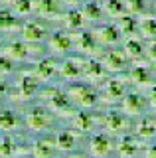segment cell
<instances>
[{"mask_svg": "<svg viewBox=\"0 0 156 158\" xmlns=\"http://www.w3.org/2000/svg\"><path fill=\"white\" fill-rule=\"evenodd\" d=\"M40 97L47 103V105H50L51 111L63 113V115H67V117H73V115H75L69 97H67L60 87H46L43 91H40Z\"/></svg>", "mask_w": 156, "mask_h": 158, "instance_id": "obj_1", "label": "cell"}, {"mask_svg": "<svg viewBox=\"0 0 156 158\" xmlns=\"http://www.w3.org/2000/svg\"><path fill=\"white\" fill-rule=\"evenodd\" d=\"M50 36V30L40 20H26L20 26V42L24 44H43Z\"/></svg>", "mask_w": 156, "mask_h": 158, "instance_id": "obj_2", "label": "cell"}, {"mask_svg": "<svg viewBox=\"0 0 156 158\" xmlns=\"http://www.w3.org/2000/svg\"><path fill=\"white\" fill-rule=\"evenodd\" d=\"M38 87H40V81H38L30 71L20 73L16 89H14V93H12V101H26V99L34 97V93H38Z\"/></svg>", "mask_w": 156, "mask_h": 158, "instance_id": "obj_3", "label": "cell"}, {"mask_svg": "<svg viewBox=\"0 0 156 158\" xmlns=\"http://www.w3.org/2000/svg\"><path fill=\"white\" fill-rule=\"evenodd\" d=\"M43 46H46L47 52H51V53H55V56H60V53L69 52V49L73 48V42H71V36H69L67 32H63V30H57V32H51L50 36L46 38Z\"/></svg>", "mask_w": 156, "mask_h": 158, "instance_id": "obj_4", "label": "cell"}, {"mask_svg": "<svg viewBox=\"0 0 156 158\" xmlns=\"http://www.w3.org/2000/svg\"><path fill=\"white\" fill-rule=\"evenodd\" d=\"M32 14L42 20H57L61 16V4L57 0H32Z\"/></svg>", "mask_w": 156, "mask_h": 158, "instance_id": "obj_5", "label": "cell"}, {"mask_svg": "<svg viewBox=\"0 0 156 158\" xmlns=\"http://www.w3.org/2000/svg\"><path fill=\"white\" fill-rule=\"evenodd\" d=\"M67 97H69V101L81 107H93L97 103V91L89 85H71L67 91Z\"/></svg>", "mask_w": 156, "mask_h": 158, "instance_id": "obj_6", "label": "cell"}, {"mask_svg": "<svg viewBox=\"0 0 156 158\" xmlns=\"http://www.w3.org/2000/svg\"><path fill=\"white\" fill-rule=\"evenodd\" d=\"M71 42L73 46H75L77 52L85 53V56H97V53L101 52L99 48H97V40L91 32H75L71 34Z\"/></svg>", "mask_w": 156, "mask_h": 158, "instance_id": "obj_7", "label": "cell"}, {"mask_svg": "<svg viewBox=\"0 0 156 158\" xmlns=\"http://www.w3.org/2000/svg\"><path fill=\"white\" fill-rule=\"evenodd\" d=\"M30 73L38 79V81H50V79L57 73V59L51 57V56L42 57L40 61L34 63V69Z\"/></svg>", "mask_w": 156, "mask_h": 158, "instance_id": "obj_8", "label": "cell"}, {"mask_svg": "<svg viewBox=\"0 0 156 158\" xmlns=\"http://www.w3.org/2000/svg\"><path fill=\"white\" fill-rule=\"evenodd\" d=\"M51 115L46 107H34L26 115V125L30 131H43L46 127H50Z\"/></svg>", "mask_w": 156, "mask_h": 158, "instance_id": "obj_9", "label": "cell"}, {"mask_svg": "<svg viewBox=\"0 0 156 158\" xmlns=\"http://www.w3.org/2000/svg\"><path fill=\"white\" fill-rule=\"evenodd\" d=\"M61 24H63V28H65V32L69 34H75V32H79L81 28H83V24H85V20L83 16H81V12L79 10H75V8H71V10H67V12H61Z\"/></svg>", "mask_w": 156, "mask_h": 158, "instance_id": "obj_10", "label": "cell"}, {"mask_svg": "<svg viewBox=\"0 0 156 158\" xmlns=\"http://www.w3.org/2000/svg\"><path fill=\"white\" fill-rule=\"evenodd\" d=\"M146 107V99L138 93H129V95L123 97V109L129 117H136L144 111Z\"/></svg>", "mask_w": 156, "mask_h": 158, "instance_id": "obj_11", "label": "cell"}, {"mask_svg": "<svg viewBox=\"0 0 156 158\" xmlns=\"http://www.w3.org/2000/svg\"><path fill=\"white\" fill-rule=\"evenodd\" d=\"M91 154L95 158H101V156H107L111 152V148H113V140H111L109 135H105V132H99V135H95L91 138Z\"/></svg>", "mask_w": 156, "mask_h": 158, "instance_id": "obj_12", "label": "cell"}, {"mask_svg": "<svg viewBox=\"0 0 156 158\" xmlns=\"http://www.w3.org/2000/svg\"><path fill=\"white\" fill-rule=\"evenodd\" d=\"M81 75H85L93 83L103 81L105 79V67L97 59H85V61H81Z\"/></svg>", "mask_w": 156, "mask_h": 158, "instance_id": "obj_13", "label": "cell"}, {"mask_svg": "<svg viewBox=\"0 0 156 158\" xmlns=\"http://www.w3.org/2000/svg\"><path fill=\"white\" fill-rule=\"evenodd\" d=\"M57 73L67 81H73V79L81 77V61L75 57L63 59L61 63H57Z\"/></svg>", "mask_w": 156, "mask_h": 158, "instance_id": "obj_14", "label": "cell"}, {"mask_svg": "<svg viewBox=\"0 0 156 158\" xmlns=\"http://www.w3.org/2000/svg\"><path fill=\"white\" fill-rule=\"evenodd\" d=\"M125 97V85L123 81L119 79H111V81L105 83V89H103V99L109 103H115V101H121Z\"/></svg>", "mask_w": 156, "mask_h": 158, "instance_id": "obj_15", "label": "cell"}, {"mask_svg": "<svg viewBox=\"0 0 156 158\" xmlns=\"http://www.w3.org/2000/svg\"><path fill=\"white\" fill-rule=\"evenodd\" d=\"M93 36H95V40H99L103 46H115L121 40V34H119V30H117V26H101Z\"/></svg>", "mask_w": 156, "mask_h": 158, "instance_id": "obj_16", "label": "cell"}, {"mask_svg": "<svg viewBox=\"0 0 156 158\" xmlns=\"http://www.w3.org/2000/svg\"><path fill=\"white\" fill-rule=\"evenodd\" d=\"M101 65L105 69H109V71H123L126 67V57L121 52H109V53H105Z\"/></svg>", "mask_w": 156, "mask_h": 158, "instance_id": "obj_17", "label": "cell"}, {"mask_svg": "<svg viewBox=\"0 0 156 158\" xmlns=\"http://www.w3.org/2000/svg\"><path fill=\"white\" fill-rule=\"evenodd\" d=\"M105 127L109 132H113V135H117V132H123L129 128V121H126L125 115H121V113H109V115L105 117Z\"/></svg>", "mask_w": 156, "mask_h": 158, "instance_id": "obj_18", "label": "cell"}, {"mask_svg": "<svg viewBox=\"0 0 156 158\" xmlns=\"http://www.w3.org/2000/svg\"><path fill=\"white\" fill-rule=\"evenodd\" d=\"M53 152H55V144H53V140H47V138L34 142L32 146V154L36 158H51Z\"/></svg>", "mask_w": 156, "mask_h": 158, "instance_id": "obj_19", "label": "cell"}, {"mask_svg": "<svg viewBox=\"0 0 156 158\" xmlns=\"http://www.w3.org/2000/svg\"><path fill=\"white\" fill-rule=\"evenodd\" d=\"M117 150H119V154L123 156V158H133L136 154V150H138V144H136V140H134L133 136L125 135V136H121Z\"/></svg>", "mask_w": 156, "mask_h": 158, "instance_id": "obj_20", "label": "cell"}, {"mask_svg": "<svg viewBox=\"0 0 156 158\" xmlns=\"http://www.w3.org/2000/svg\"><path fill=\"white\" fill-rule=\"evenodd\" d=\"M156 135V118L154 117H144L136 125V136L138 138H152Z\"/></svg>", "mask_w": 156, "mask_h": 158, "instance_id": "obj_21", "label": "cell"}, {"mask_svg": "<svg viewBox=\"0 0 156 158\" xmlns=\"http://www.w3.org/2000/svg\"><path fill=\"white\" fill-rule=\"evenodd\" d=\"M142 56H144L142 44H140L138 40H134V38H129V40H126V42H125V57L133 59V61H138Z\"/></svg>", "mask_w": 156, "mask_h": 158, "instance_id": "obj_22", "label": "cell"}, {"mask_svg": "<svg viewBox=\"0 0 156 158\" xmlns=\"http://www.w3.org/2000/svg\"><path fill=\"white\" fill-rule=\"evenodd\" d=\"M53 144H55V148H60V150H71L75 146V135L69 131H61L53 138Z\"/></svg>", "mask_w": 156, "mask_h": 158, "instance_id": "obj_23", "label": "cell"}, {"mask_svg": "<svg viewBox=\"0 0 156 158\" xmlns=\"http://www.w3.org/2000/svg\"><path fill=\"white\" fill-rule=\"evenodd\" d=\"M18 125H20V118L14 111H8V109L0 111V128L2 131H14Z\"/></svg>", "mask_w": 156, "mask_h": 158, "instance_id": "obj_24", "label": "cell"}, {"mask_svg": "<svg viewBox=\"0 0 156 158\" xmlns=\"http://www.w3.org/2000/svg\"><path fill=\"white\" fill-rule=\"evenodd\" d=\"M101 10H103L105 14H109V16H113V18L125 16V4L121 2V0H103Z\"/></svg>", "mask_w": 156, "mask_h": 158, "instance_id": "obj_25", "label": "cell"}, {"mask_svg": "<svg viewBox=\"0 0 156 158\" xmlns=\"http://www.w3.org/2000/svg\"><path fill=\"white\" fill-rule=\"evenodd\" d=\"M138 32L142 34V38L154 40L156 38V18L152 16H144L138 24Z\"/></svg>", "mask_w": 156, "mask_h": 158, "instance_id": "obj_26", "label": "cell"}, {"mask_svg": "<svg viewBox=\"0 0 156 158\" xmlns=\"http://www.w3.org/2000/svg\"><path fill=\"white\" fill-rule=\"evenodd\" d=\"M130 79H133V83H136V85H150V83H152L150 71L142 65H136L133 71H130Z\"/></svg>", "mask_w": 156, "mask_h": 158, "instance_id": "obj_27", "label": "cell"}, {"mask_svg": "<svg viewBox=\"0 0 156 158\" xmlns=\"http://www.w3.org/2000/svg\"><path fill=\"white\" fill-rule=\"evenodd\" d=\"M81 16H83L85 22H95V20L101 18V14H103V10H101V6L97 2H87L83 8L79 10Z\"/></svg>", "mask_w": 156, "mask_h": 158, "instance_id": "obj_28", "label": "cell"}, {"mask_svg": "<svg viewBox=\"0 0 156 158\" xmlns=\"http://www.w3.org/2000/svg\"><path fill=\"white\" fill-rule=\"evenodd\" d=\"M73 127H75L77 131L85 132L93 127V118H91V115H87V113H75V115H73Z\"/></svg>", "mask_w": 156, "mask_h": 158, "instance_id": "obj_29", "label": "cell"}, {"mask_svg": "<svg viewBox=\"0 0 156 158\" xmlns=\"http://www.w3.org/2000/svg\"><path fill=\"white\" fill-rule=\"evenodd\" d=\"M117 30H119V34H125L126 38H129V36H134V32H136V22H134L130 16H121Z\"/></svg>", "mask_w": 156, "mask_h": 158, "instance_id": "obj_30", "label": "cell"}, {"mask_svg": "<svg viewBox=\"0 0 156 158\" xmlns=\"http://www.w3.org/2000/svg\"><path fill=\"white\" fill-rule=\"evenodd\" d=\"M14 150H16L14 140L10 136H4L2 140H0V158H10L14 154Z\"/></svg>", "mask_w": 156, "mask_h": 158, "instance_id": "obj_31", "label": "cell"}, {"mask_svg": "<svg viewBox=\"0 0 156 158\" xmlns=\"http://www.w3.org/2000/svg\"><path fill=\"white\" fill-rule=\"evenodd\" d=\"M125 12L142 14L144 12V0H125Z\"/></svg>", "mask_w": 156, "mask_h": 158, "instance_id": "obj_32", "label": "cell"}, {"mask_svg": "<svg viewBox=\"0 0 156 158\" xmlns=\"http://www.w3.org/2000/svg\"><path fill=\"white\" fill-rule=\"evenodd\" d=\"M146 56H148L150 61H156V42H152L148 48H146Z\"/></svg>", "mask_w": 156, "mask_h": 158, "instance_id": "obj_33", "label": "cell"}, {"mask_svg": "<svg viewBox=\"0 0 156 158\" xmlns=\"http://www.w3.org/2000/svg\"><path fill=\"white\" fill-rule=\"evenodd\" d=\"M8 93H10V87H8V83L0 77V99H2L4 95H8Z\"/></svg>", "mask_w": 156, "mask_h": 158, "instance_id": "obj_34", "label": "cell"}, {"mask_svg": "<svg viewBox=\"0 0 156 158\" xmlns=\"http://www.w3.org/2000/svg\"><path fill=\"white\" fill-rule=\"evenodd\" d=\"M60 4H65V6H71V8H75L77 4H81V0H57Z\"/></svg>", "mask_w": 156, "mask_h": 158, "instance_id": "obj_35", "label": "cell"}, {"mask_svg": "<svg viewBox=\"0 0 156 158\" xmlns=\"http://www.w3.org/2000/svg\"><path fill=\"white\" fill-rule=\"evenodd\" d=\"M148 99H150V103L156 107V85L154 87H150V91H148Z\"/></svg>", "mask_w": 156, "mask_h": 158, "instance_id": "obj_36", "label": "cell"}, {"mask_svg": "<svg viewBox=\"0 0 156 158\" xmlns=\"http://www.w3.org/2000/svg\"><path fill=\"white\" fill-rule=\"evenodd\" d=\"M144 156L146 158H156V146H148L146 152H144Z\"/></svg>", "mask_w": 156, "mask_h": 158, "instance_id": "obj_37", "label": "cell"}, {"mask_svg": "<svg viewBox=\"0 0 156 158\" xmlns=\"http://www.w3.org/2000/svg\"><path fill=\"white\" fill-rule=\"evenodd\" d=\"M93 158H95V156H93Z\"/></svg>", "mask_w": 156, "mask_h": 158, "instance_id": "obj_38", "label": "cell"}]
</instances>
